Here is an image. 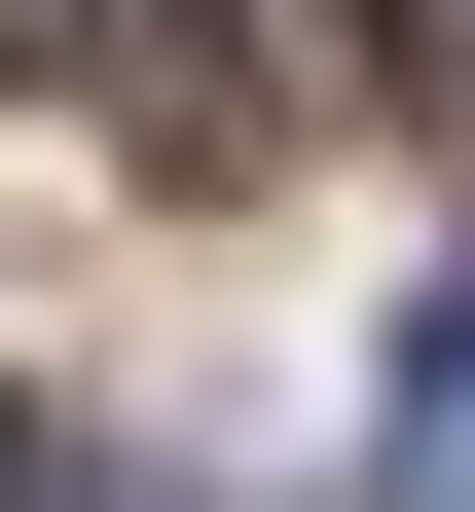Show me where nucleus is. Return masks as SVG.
<instances>
[{"mask_svg":"<svg viewBox=\"0 0 475 512\" xmlns=\"http://www.w3.org/2000/svg\"><path fill=\"white\" fill-rule=\"evenodd\" d=\"M0 512H37V439H0Z\"/></svg>","mask_w":475,"mask_h":512,"instance_id":"obj_6","label":"nucleus"},{"mask_svg":"<svg viewBox=\"0 0 475 512\" xmlns=\"http://www.w3.org/2000/svg\"><path fill=\"white\" fill-rule=\"evenodd\" d=\"M439 110H475V0H439Z\"/></svg>","mask_w":475,"mask_h":512,"instance_id":"obj_5","label":"nucleus"},{"mask_svg":"<svg viewBox=\"0 0 475 512\" xmlns=\"http://www.w3.org/2000/svg\"><path fill=\"white\" fill-rule=\"evenodd\" d=\"M0 74H110V0H0Z\"/></svg>","mask_w":475,"mask_h":512,"instance_id":"obj_3","label":"nucleus"},{"mask_svg":"<svg viewBox=\"0 0 475 512\" xmlns=\"http://www.w3.org/2000/svg\"><path fill=\"white\" fill-rule=\"evenodd\" d=\"M329 110H366V0H183V110H147V147L256 183V147H329Z\"/></svg>","mask_w":475,"mask_h":512,"instance_id":"obj_1","label":"nucleus"},{"mask_svg":"<svg viewBox=\"0 0 475 512\" xmlns=\"http://www.w3.org/2000/svg\"><path fill=\"white\" fill-rule=\"evenodd\" d=\"M37 512H147V476H37Z\"/></svg>","mask_w":475,"mask_h":512,"instance_id":"obj_4","label":"nucleus"},{"mask_svg":"<svg viewBox=\"0 0 475 512\" xmlns=\"http://www.w3.org/2000/svg\"><path fill=\"white\" fill-rule=\"evenodd\" d=\"M366 512H475V256L402 293V366H366Z\"/></svg>","mask_w":475,"mask_h":512,"instance_id":"obj_2","label":"nucleus"}]
</instances>
